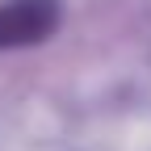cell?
Segmentation results:
<instances>
[{
  "instance_id": "cell-1",
  "label": "cell",
  "mask_w": 151,
  "mask_h": 151,
  "mask_svg": "<svg viewBox=\"0 0 151 151\" xmlns=\"http://www.w3.org/2000/svg\"><path fill=\"white\" fill-rule=\"evenodd\" d=\"M59 21L55 0H9L0 4V46H25L46 38Z\"/></svg>"
}]
</instances>
